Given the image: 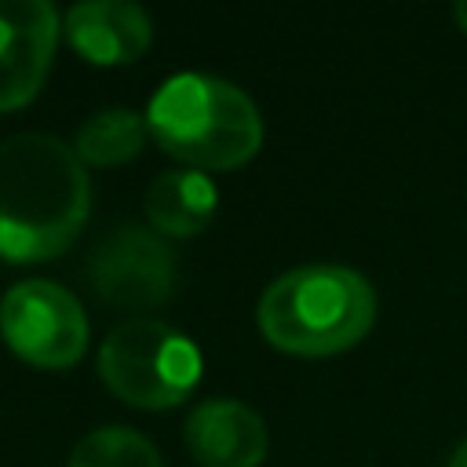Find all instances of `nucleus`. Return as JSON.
I'll list each match as a JSON object with an SVG mask.
<instances>
[{"label":"nucleus","mask_w":467,"mask_h":467,"mask_svg":"<svg viewBox=\"0 0 467 467\" xmlns=\"http://www.w3.org/2000/svg\"><path fill=\"white\" fill-rule=\"evenodd\" d=\"M91 215V179L77 150L55 135L0 139V259H55Z\"/></svg>","instance_id":"f257e3e1"},{"label":"nucleus","mask_w":467,"mask_h":467,"mask_svg":"<svg viewBox=\"0 0 467 467\" xmlns=\"http://www.w3.org/2000/svg\"><path fill=\"white\" fill-rule=\"evenodd\" d=\"M69 467H164L161 452L150 438H142L131 427H99L84 434L73 452Z\"/></svg>","instance_id":"f8f14e48"},{"label":"nucleus","mask_w":467,"mask_h":467,"mask_svg":"<svg viewBox=\"0 0 467 467\" xmlns=\"http://www.w3.org/2000/svg\"><path fill=\"white\" fill-rule=\"evenodd\" d=\"M452 22H456V26L467 33V0H460V4L452 7Z\"/></svg>","instance_id":"4468645a"},{"label":"nucleus","mask_w":467,"mask_h":467,"mask_svg":"<svg viewBox=\"0 0 467 467\" xmlns=\"http://www.w3.org/2000/svg\"><path fill=\"white\" fill-rule=\"evenodd\" d=\"M62 40L91 66H124L153 40L150 15L128 0H84L62 15Z\"/></svg>","instance_id":"6e6552de"},{"label":"nucleus","mask_w":467,"mask_h":467,"mask_svg":"<svg viewBox=\"0 0 467 467\" xmlns=\"http://www.w3.org/2000/svg\"><path fill=\"white\" fill-rule=\"evenodd\" d=\"M58 36L62 22L47 0H0V113L40 95Z\"/></svg>","instance_id":"0eeeda50"},{"label":"nucleus","mask_w":467,"mask_h":467,"mask_svg":"<svg viewBox=\"0 0 467 467\" xmlns=\"http://www.w3.org/2000/svg\"><path fill=\"white\" fill-rule=\"evenodd\" d=\"M255 317L270 347L292 358H328L368 336L376 292L350 266L306 263L266 285Z\"/></svg>","instance_id":"f03ea898"},{"label":"nucleus","mask_w":467,"mask_h":467,"mask_svg":"<svg viewBox=\"0 0 467 467\" xmlns=\"http://www.w3.org/2000/svg\"><path fill=\"white\" fill-rule=\"evenodd\" d=\"M150 139L193 171H230L248 164L263 146L255 102L212 73L168 77L146 109Z\"/></svg>","instance_id":"7ed1b4c3"},{"label":"nucleus","mask_w":467,"mask_h":467,"mask_svg":"<svg viewBox=\"0 0 467 467\" xmlns=\"http://www.w3.org/2000/svg\"><path fill=\"white\" fill-rule=\"evenodd\" d=\"M84 281L102 306L120 314H150L171 303L179 288V255L157 230L120 223L91 248Z\"/></svg>","instance_id":"39448f33"},{"label":"nucleus","mask_w":467,"mask_h":467,"mask_svg":"<svg viewBox=\"0 0 467 467\" xmlns=\"http://www.w3.org/2000/svg\"><path fill=\"white\" fill-rule=\"evenodd\" d=\"M150 142V124L146 113H135L128 106H109L91 113L73 139V150L84 164L95 168H120L128 161H135L142 153V146Z\"/></svg>","instance_id":"9b49d317"},{"label":"nucleus","mask_w":467,"mask_h":467,"mask_svg":"<svg viewBox=\"0 0 467 467\" xmlns=\"http://www.w3.org/2000/svg\"><path fill=\"white\" fill-rule=\"evenodd\" d=\"M182 434L201 467H259L266 460V427L259 412L234 398L197 405Z\"/></svg>","instance_id":"1a4fd4ad"},{"label":"nucleus","mask_w":467,"mask_h":467,"mask_svg":"<svg viewBox=\"0 0 467 467\" xmlns=\"http://www.w3.org/2000/svg\"><path fill=\"white\" fill-rule=\"evenodd\" d=\"M4 343L36 368H69L88 350V314L80 299L44 277L18 281L0 299Z\"/></svg>","instance_id":"423d86ee"},{"label":"nucleus","mask_w":467,"mask_h":467,"mask_svg":"<svg viewBox=\"0 0 467 467\" xmlns=\"http://www.w3.org/2000/svg\"><path fill=\"white\" fill-rule=\"evenodd\" d=\"M102 383L128 405L161 412L190 398L201 379V350L157 317L120 321L99 347Z\"/></svg>","instance_id":"20e7f679"},{"label":"nucleus","mask_w":467,"mask_h":467,"mask_svg":"<svg viewBox=\"0 0 467 467\" xmlns=\"http://www.w3.org/2000/svg\"><path fill=\"white\" fill-rule=\"evenodd\" d=\"M449 467H467V438L452 449V456H449Z\"/></svg>","instance_id":"ddd939ff"},{"label":"nucleus","mask_w":467,"mask_h":467,"mask_svg":"<svg viewBox=\"0 0 467 467\" xmlns=\"http://www.w3.org/2000/svg\"><path fill=\"white\" fill-rule=\"evenodd\" d=\"M219 208V190L204 171L175 168L150 182L146 190V219L164 241L197 237Z\"/></svg>","instance_id":"9d476101"}]
</instances>
